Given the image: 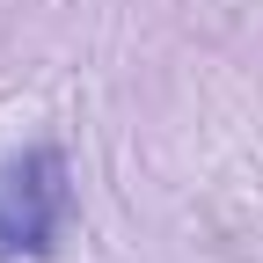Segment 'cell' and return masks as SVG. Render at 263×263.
<instances>
[{
	"mask_svg": "<svg viewBox=\"0 0 263 263\" xmlns=\"http://www.w3.org/2000/svg\"><path fill=\"white\" fill-rule=\"evenodd\" d=\"M66 219H73V176L59 146H22L15 161H0V263L51 256Z\"/></svg>",
	"mask_w": 263,
	"mask_h": 263,
	"instance_id": "6da1fadb",
	"label": "cell"
}]
</instances>
